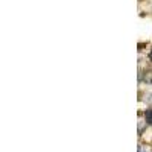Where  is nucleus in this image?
Returning <instances> with one entry per match:
<instances>
[{
	"label": "nucleus",
	"instance_id": "obj_1",
	"mask_svg": "<svg viewBox=\"0 0 152 152\" xmlns=\"http://www.w3.org/2000/svg\"><path fill=\"white\" fill-rule=\"evenodd\" d=\"M145 119H146V122H148L149 125H152V108L146 111V114H145Z\"/></svg>",
	"mask_w": 152,
	"mask_h": 152
},
{
	"label": "nucleus",
	"instance_id": "obj_3",
	"mask_svg": "<svg viewBox=\"0 0 152 152\" xmlns=\"http://www.w3.org/2000/svg\"><path fill=\"white\" fill-rule=\"evenodd\" d=\"M149 59L152 61V50H151V53H149Z\"/></svg>",
	"mask_w": 152,
	"mask_h": 152
},
{
	"label": "nucleus",
	"instance_id": "obj_2",
	"mask_svg": "<svg viewBox=\"0 0 152 152\" xmlns=\"http://www.w3.org/2000/svg\"><path fill=\"white\" fill-rule=\"evenodd\" d=\"M138 152H148V151L145 149V146H138Z\"/></svg>",
	"mask_w": 152,
	"mask_h": 152
}]
</instances>
